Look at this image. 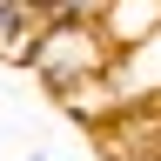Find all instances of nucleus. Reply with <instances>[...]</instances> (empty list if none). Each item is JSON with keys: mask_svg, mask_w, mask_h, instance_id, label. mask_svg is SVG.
I'll use <instances>...</instances> for the list:
<instances>
[{"mask_svg": "<svg viewBox=\"0 0 161 161\" xmlns=\"http://www.w3.org/2000/svg\"><path fill=\"white\" fill-rule=\"evenodd\" d=\"M27 161H47V154H40V148H34V154H27Z\"/></svg>", "mask_w": 161, "mask_h": 161, "instance_id": "nucleus-6", "label": "nucleus"}, {"mask_svg": "<svg viewBox=\"0 0 161 161\" xmlns=\"http://www.w3.org/2000/svg\"><path fill=\"white\" fill-rule=\"evenodd\" d=\"M54 101H60V108L80 121V134H94L101 121L121 108V94H114V80H108V74H87V80H74V87H60Z\"/></svg>", "mask_w": 161, "mask_h": 161, "instance_id": "nucleus-4", "label": "nucleus"}, {"mask_svg": "<svg viewBox=\"0 0 161 161\" xmlns=\"http://www.w3.org/2000/svg\"><path fill=\"white\" fill-rule=\"evenodd\" d=\"M20 67H27L47 94H60V87H74V80H87V74H108L114 47L101 40L94 20H47V27L34 34V47H27Z\"/></svg>", "mask_w": 161, "mask_h": 161, "instance_id": "nucleus-1", "label": "nucleus"}, {"mask_svg": "<svg viewBox=\"0 0 161 161\" xmlns=\"http://www.w3.org/2000/svg\"><path fill=\"white\" fill-rule=\"evenodd\" d=\"M40 27H47V20H40L34 0H0V60H7V67H20Z\"/></svg>", "mask_w": 161, "mask_h": 161, "instance_id": "nucleus-5", "label": "nucleus"}, {"mask_svg": "<svg viewBox=\"0 0 161 161\" xmlns=\"http://www.w3.org/2000/svg\"><path fill=\"white\" fill-rule=\"evenodd\" d=\"M94 27H101V40H108L114 54H128L148 34H161V0H108Z\"/></svg>", "mask_w": 161, "mask_h": 161, "instance_id": "nucleus-3", "label": "nucleus"}, {"mask_svg": "<svg viewBox=\"0 0 161 161\" xmlns=\"http://www.w3.org/2000/svg\"><path fill=\"white\" fill-rule=\"evenodd\" d=\"M108 80H114L121 101H161V34H148V40L128 47V54H114Z\"/></svg>", "mask_w": 161, "mask_h": 161, "instance_id": "nucleus-2", "label": "nucleus"}]
</instances>
